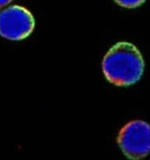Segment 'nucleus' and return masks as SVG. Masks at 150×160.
<instances>
[{"label":"nucleus","instance_id":"nucleus-1","mask_svg":"<svg viewBox=\"0 0 150 160\" xmlns=\"http://www.w3.org/2000/svg\"><path fill=\"white\" fill-rule=\"evenodd\" d=\"M102 69L110 83L116 86H130L142 78L145 62L140 51L134 45L120 42L105 55Z\"/></svg>","mask_w":150,"mask_h":160},{"label":"nucleus","instance_id":"nucleus-2","mask_svg":"<svg viewBox=\"0 0 150 160\" xmlns=\"http://www.w3.org/2000/svg\"><path fill=\"white\" fill-rule=\"evenodd\" d=\"M124 156L132 160L146 158L150 152L149 124L143 120H133L126 124L117 138Z\"/></svg>","mask_w":150,"mask_h":160},{"label":"nucleus","instance_id":"nucleus-3","mask_svg":"<svg viewBox=\"0 0 150 160\" xmlns=\"http://www.w3.org/2000/svg\"><path fill=\"white\" fill-rule=\"evenodd\" d=\"M35 26L32 13L22 6H10L0 11V35L12 41L27 38Z\"/></svg>","mask_w":150,"mask_h":160},{"label":"nucleus","instance_id":"nucleus-4","mask_svg":"<svg viewBox=\"0 0 150 160\" xmlns=\"http://www.w3.org/2000/svg\"><path fill=\"white\" fill-rule=\"evenodd\" d=\"M119 6L126 8H135L145 3L146 0H114Z\"/></svg>","mask_w":150,"mask_h":160},{"label":"nucleus","instance_id":"nucleus-5","mask_svg":"<svg viewBox=\"0 0 150 160\" xmlns=\"http://www.w3.org/2000/svg\"><path fill=\"white\" fill-rule=\"evenodd\" d=\"M12 0H0V8H3V7H6L8 6Z\"/></svg>","mask_w":150,"mask_h":160}]
</instances>
